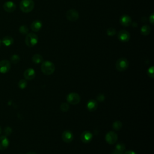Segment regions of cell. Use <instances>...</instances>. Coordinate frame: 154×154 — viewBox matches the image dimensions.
<instances>
[{
  "instance_id": "obj_6",
  "label": "cell",
  "mask_w": 154,
  "mask_h": 154,
  "mask_svg": "<svg viewBox=\"0 0 154 154\" xmlns=\"http://www.w3.org/2000/svg\"><path fill=\"white\" fill-rule=\"evenodd\" d=\"M66 18L70 21H76L79 17L78 12L75 9H70L66 13Z\"/></svg>"
},
{
  "instance_id": "obj_19",
  "label": "cell",
  "mask_w": 154,
  "mask_h": 154,
  "mask_svg": "<svg viewBox=\"0 0 154 154\" xmlns=\"http://www.w3.org/2000/svg\"><path fill=\"white\" fill-rule=\"evenodd\" d=\"M140 32L142 35H147L150 32V27L147 25H144L141 28Z\"/></svg>"
},
{
  "instance_id": "obj_17",
  "label": "cell",
  "mask_w": 154,
  "mask_h": 154,
  "mask_svg": "<svg viewBox=\"0 0 154 154\" xmlns=\"http://www.w3.org/2000/svg\"><path fill=\"white\" fill-rule=\"evenodd\" d=\"M1 43L5 46H10L13 44L14 39L11 36L6 35L3 37Z\"/></svg>"
},
{
  "instance_id": "obj_18",
  "label": "cell",
  "mask_w": 154,
  "mask_h": 154,
  "mask_svg": "<svg viewBox=\"0 0 154 154\" xmlns=\"http://www.w3.org/2000/svg\"><path fill=\"white\" fill-rule=\"evenodd\" d=\"M97 108V103L95 100H90L87 103V108L90 111H94Z\"/></svg>"
},
{
  "instance_id": "obj_13",
  "label": "cell",
  "mask_w": 154,
  "mask_h": 154,
  "mask_svg": "<svg viewBox=\"0 0 154 154\" xmlns=\"http://www.w3.org/2000/svg\"><path fill=\"white\" fill-rule=\"evenodd\" d=\"M131 17L127 14H123L120 18V23L123 26H129L131 24Z\"/></svg>"
},
{
  "instance_id": "obj_25",
  "label": "cell",
  "mask_w": 154,
  "mask_h": 154,
  "mask_svg": "<svg viewBox=\"0 0 154 154\" xmlns=\"http://www.w3.org/2000/svg\"><path fill=\"white\" fill-rule=\"evenodd\" d=\"M18 86L20 89H24L27 86V82L26 79H20L18 82Z\"/></svg>"
},
{
  "instance_id": "obj_27",
  "label": "cell",
  "mask_w": 154,
  "mask_h": 154,
  "mask_svg": "<svg viewBox=\"0 0 154 154\" xmlns=\"http://www.w3.org/2000/svg\"><path fill=\"white\" fill-rule=\"evenodd\" d=\"M106 33L109 36H113L116 34V31L114 28H109L106 30Z\"/></svg>"
},
{
  "instance_id": "obj_31",
  "label": "cell",
  "mask_w": 154,
  "mask_h": 154,
  "mask_svg": "<svg viewBox=\"0 0 154 154\" xmlns=\"http://www.w3.org/2000/svg\"><path fill=\"white\" fill-rule=\"evenodd\" d=\"M149 22L151 24L153 25L154 23V14L152 13L151 15L149 16Z\"/></svg>"
},
{
  "instance_id": "obj_1",
  "label": "cell",
  "mask_w": 154,
  "mask_h": 154,
  "mask_svg": "<svg viewBox=\"0 0 154 154\" xmlns=\"http://www.w3.org/2000/svg\"><path fill=\"white\" fill-rule=\"evenodd\" d=\"M41 70L46 75H50L55 71L54 63L49 61H43L41 65Z\"/></svg>"
},
{
  "instance_id": "obj_5",
  "label": "cell",
  "mask_w": 154,
  "mask_h": 154,
  "mask_svg": "<svg viewBox=\"0 0 154 154\" xmlns=\"http://www.w3.org/2000/svg\"><path fill=\"white\" fill-rule=\"evenodd\" d=\"M66 99L69 103L76 105L79 103L81 98L79 95L78 93L75 92H72L67 94L66 97Z\"/></svg>"
},
{
  "instance_id": "obj_7",
  "label": "cell",
  "mask_w": 154,
  "mask_h": 154,
  "mask_svg": "<svg viewBox=\"0 0 154 154\" xmlns=\"http://www.w3.org/2000/svg\"><path fill=\"white\" fill-rule=\"evenodd\" d=\"M118 139L117 134L114 131H109L107 132L105 135V140L106 141L110 144H114Z\"/></svg>"
},
{
  "instance_id": "obj_20",
  "label": "cell",
  "mask_w": 154,
  "mask_h": 154,
  "mask_svg": "<svg viewBox=\"0 0 154 154\" xmlns=\"http://www.w3.org/2000/svg\"><path fill=\"white\" fill-rule=\"evenodd\" d=\"M32 60L34 63L38 64V63H40L43 62V58L41 55H40L38 54H34L32 56Z\"/></svg>"
},
{
  "instance_id": "obj_8",
  "label": "cell",
  "mask_w": 154,
  "mask_h": 154,
  "mask_svg": "<svg viewBox=\"0 0 154 154\" xmlns=\"http://www.w3.org/2000/svg\"><path fill=\"white\" fill-rule=\"evenodd\" d=\"M11 68V63L7 60H3L0 61V73H6Z\"/></svg>"
},
{
  "instance_id": "obj_2",
  "label": "cell",
  "mask_w": 154,
  "mask_h": 154,
  "mask_svg": "<svg viewBox=\"0 0 154 154\" xmlns=\"http://www.w3.org/2000/svg\"><path fill=\"white\" fill-rule=\"evenodd\" d=\"M20 9L23 13L31 12L34 7V2L32 0H22L20 2Z\"/></svg>"
},
{
  "instance_id": "obj_36",
  "label": "cell",
  "mask_w": 154,
  "mask_h": 154,
  "mask_svg": "<svg viewBox=\"0 0 154 154\" xmlns=\"http://www.w3.org/2000/svg\"><path fill=\"white\" fill-rule=\"evenodd\" d=\"M1 44H2V43H1V40H0V47H1Z\"/></svg>"
},
{
  "instance_id": "obj_21",
  "label": "cell",
  "mask_w": 154,
  "mask_h": 154,
  "mask_svg": "<svg viewBox=\"0 0 154 154\" xmlns=\"http://www.w3.org/2000/svg\"><path fill=\"white\" fill-rule=\"evenodd\" d=\"M19 31L20 32V33L22 35H26L27 34H28V31H29V29L28 28V26L25 25H22L19 27Z\"/></svg>"
},
{
  "instance_id": "obj_12",
  "label": "cell",
  "mask_w": 154,
  "mask_h": 154,
  "mask_svg": "<svg viewBox=\"0 0 154 154\" xmlns=\"http://www.w3.org/2000/svg\"><path fill=\"white\" fill-rule=\"evenodd\" d=\"M93 138V134L88 131H84L81 135V140L84 143H87L91 141Z\"/></svg>"
},
{
  "instance_id": "obj_11",
  "label": "cell",
  "mask_w": 154,
  "mask_h": 154,
  "mask_svg": "<svg viewBox=\"0 0 154 154\" xmlns=\"http://www.w3.org/2000/svg\"><path fill=\"white\" fill-rule=\"evenodd\" d=\"M61 137L65 143H70L73 139V134L70 131L66 130L62 133Z\"/></svg>"
},
{
  "instance_id": "obj_3",
  "label": "cell",
  "mask_w": 154,
  "mask_h": 154,
  "mask_svg": "<svg viewBox=\"0 0 154 154\" xmlns=\"http://www.w3.org/2000/svg\"><path fill=\"white\" fill-rule=\"evenodd\" d=\"M38 41V36L33 32H29L27 34L25 39V44L29 47L34 46L37 44Z\"/></svg>"
},
{
  "instance_id": "obj_10",
  "label": "cell",
  "mask_w": 154,
  "mask_h": 154,
  "mask_svg": "<svg viewBox=\"0 0 154 154\" xmlns=\"http://www.w3.org/2000/svg\"><path fill=\"white\" fill-rule=\"evenodd\" d=\"M3 8L4 10L8 13H12L15 11L16 8V4L10 1L5 2L3 5Z\"/></svg>"
},
{
  "instance_id": "obj_14",
  "label": "cell",
  "mask_w": 154,
  "mask_h": 154,
  "mask_svg": "<svg viewBox=\"0 0 154 154\" xmlns=\"http://www.w3.org/2000/svg\"><path fill=\"white\" fill-rule=\"evenodd\" d=\"M23 76L25 79L32 80L35 76V72L32 68H28L26 69L23 73Z\"/></svg>"
},
{
  "instance_id": "obj_35",
  "label": "cell",
  "mask_w": 154,
  "mask_h": 154,
  "mask_svg": "<svg viewBox=\"0 0 154 154\" xmlns=\"http://www.w3.org/2000/svg\"><path fill=\"white\" fill-rule=\"evenodd\" d=\"M2 133V128H1V127L0 126V134Z\"/></svg>"
},
{
  "instance_id": "obj_29",
  "label": "cell",
  "mask_w": 154,
  "mask_h": 154,
  "mask_svg": "<svg viewBox=\"0 0 154 154\" xmlns=\"http://www.w3.org/2000/svg\"><path fill=\"white\" fill-rule=\"evenodd\" d=\"M11 132H12V129H11L10 127L9 126L5 127V128L4 129V133L5 135H9L11 134Z\"/></svg>"
},
{
  "instance_id": "obj_16",
  "label": "cell",
  "mask_w": 154,
  "mask_h": 154,
  "mask_svg": "<svg viewBox=\"0 0 154 154\" xmlns=\"http://www.w3.org/2000/svg\"><path fill=\"white\" fill-rule=\"evenodd\" d=\"M42 22L40 20H35L31 23V29L34 32H38L42 28Z\"/></svg>"
},
{
  "instance_id": "obj_4",
  "label": "cell",
  "mask_w": 154,
  "mask_h": 154,
  "mask_svg": "<svg viewBox=\"0 0 154 154\" xmlns=\"http://www.w3.org/2000/svg\"><path fill=\"white\" fill-rule=\"evenodd\" d=\"M129 66L128 60L122 57L119 58L116 63V68L118 71L123 72L126 70Z\"/></svg>"
},
{
  "instance_id": "obj_32",
  "label": "cell",
  "mask_w": 154,
  "mask_h": 154,
  "mask_svg": "<svg viewBox=\"0 0 154 154\" xmlns=\"http://www.w3.org/2000/svg\"><path fill=\"white\" fill-rule=\"evenodd\" d=\"M123 152H120V151H119V150H116V149H114L112 151V152H111V154H123Z\"/></svg>"
},
{
  "instance_id": "obj_34",
  "label": "cell",
  "mask_w": 154,
  "mask_h": 154,
  "mask_svg": "<svg viewBox=\"0 0 154 154\" xmlns=\"http://www.w3.org/2000/svg\"><path fill=\"white\" fill-rule=\"evenodd\" d=\"M26 154H37V153H36L35 152H29L26 153Z\"/></svg>"
},
{
  "instance_id": "obj_9",
  "label": "cell",
  "mask_w": 154,
  "mask_h": 154,
  "mask_svg": "<svg viewBox=\"0 0 154 154\" xmlns=\"http://www.w3.org/2000/svg\"><path fill=\"white\" fill-rule=\"evenodd\" d=\"M130 34L128 31L126 30H121L119 31L117 35L118 39L122 42H127L130 39Z\"/></svg>"
},
{
  "instance_id": "obj_24",
  "label": "cell",
  "mask_w": 154,
  "mask_h": 154,
  "mask_svg": "<svg viewBox=\"0 0 154 154\" xmlns=\"http://www.w3.org/2000/svg\"><path fill=\"white\" fill-rule=\"evenodd\" d=\"M115 149H116L120 152H123L125 149V145L122 143H117L115 147Z\"/></svg>"
},
{
  "instance_id": "obj_30",
  "label": "cell",
  "mask_w": 154,
  "mask_h": 154,
  "mask_svg": "<svg viewBox=\"0 0 154 154\" xmlns=\"http://www.w3.org/2000/svg\"><path fill=\"white\" fill-rule=\"evenodd\" d=\"M97 100L99 102H102L105 100V96L103 94H99L97 96Z\"/></svg>"
},
{
  "instance_id": "obj_23",
  "label": "cell",
  "mask_w": 154,
  "mask_h": 154,
  "mask_svg": "<svg viewBox=\"0 0 154 154\" xmlns=\"http://www.w3.org/2000/svg\"><path fill=\"white\" fill-rule=\"evenodd\" d=\"M20 58V57L17 55V54H14L11 57H10V60H11V62L13 64H16L17 63L19 62Z\"/></svg>"
},
{
  "instance_id": "obj_28",
  "label": "cell",
  "mask_w": 154,
  "mask_h": 154,
  "mask_svg": "<svg viewBox=\"0 0 154 154\" xmlns=\"http://www.w3.org/2000/svg\"><path fill=\"white\" fill-rule=\"evenodd\" d=\"M147 75L149 77L153 78H154V67L153 66H151L147 70Z\"/></svg>"
},
{
  "instance_id": "obj_33",
  "label": "cell",
  "mask_w": 154,
  "mask_h": 154,
  "mask_svg": "<svg viewBox=\"0 0 154 154\" xmlns=\"http://www.w3.org/2000/svg\"><path fill=\"white\" fill-rule=\"evenodd\" d=\"M123 154H137L134 151L132 150H128L126 151L125 153H123Z\"/></svg>"
},
{
  "instance_id": "obj_22",
  "label": "cell",
  "mask_w": 154,
  "mask_h": 154,
  "mask_svg": "<svg viewBox=\"0 0 154 154\" xmlns=\"http://www.w3.org/2000/svg\"><path fill=\"white\" fill-rule=\"evenodd\" d=\"M122 127V123L120 121H115L112 123V128L116 130V131H119L120 130Z\"/></svg>"
},
{
  "instance_id": "obj_15",
  "label": "cell",
  "mask_w": 154,
  "mask_h": 154,
  "mask_svg": "<svg viewBox=\"0 0 154 154\" xmlns=\"http://www.w3.org/2000/svg\"><path fill=\"white\" fill-rule=\"evenodd\" d=\"M9 146V140L5 135L0 136V150H4Z\"/></svg>"
},
{
  "instance_id": "obj_26",
  "label": "cell",
  "mask_w": 154,
  "mask_h": 154,
  "mask_svg": "<svg viewBox=\"0 0 154 154\" xmlns=\"http://www.w3.org/2000/svg\"><path fill=\"white\" fill-rule=\"evenodd\" d=\"M69 109V105L67 103H62L60 105V109L63 112H66Z\"/></svg>"
}]
</instances>
